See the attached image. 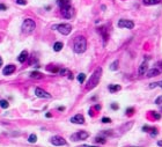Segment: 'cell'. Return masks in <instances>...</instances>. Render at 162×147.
Returning a JSON list of instances; mask_svg holds the SVG:
<instances>
[{
  "label": "cell",
  "mask_w": 162,
  "mask_h": 147,
  "mask_svg": "<svg viewBox=\"0 0 162 147\" xmlns=\"http://www.w3.org/2000/svg\"><path fill=\"white\" fill-rule=\"evenodd\" d=\"M15 72V66L14 65H8V66H5L3 70V74L4 75H10Z\"/></svg>",
  "instance_id": "cell-11"
},
{
  "label": "cell",
  "mask_w": 162,
  "mask_h": 147,
  "mask_svg": "<svg viewBox=\"0 0 162 147\" xmlns=\"http://www.w3.org/2000/svg\"><path fill=\"white\" fill-rule=\"evenodd\" d=\"M59 110H60V111H63V110H65V108H64V107H60Z\"/></svg>",
  "instance_id": "cell-36"
},
{
  "label": "cell",
  "mask_w": 162,
  "mask_h": 147,
  "mask_svg": "<svg viewBox=\"0 0 162 147\" xmlns=\"http://www.w3.org/2000/svg\"><path fill=\"white\" fill-rule=\"evenodd\" d=\"M16 3L19 4V5H27V0H16Z\"/></svg>",
  "instance_id": "cell-30"
},
{
  "label": "cell",
  "mask_w": 162,
  "mask_h": 147,
  "mask_svg": "<svg viewBox=\"0 0 162 147\" xmlns=\"http://www.w3.org/2000/svg\"><path fill=\"white\" fill-rule=\"evenodd\" d=\"M111 122V119H110L109 117H103L102 118V123H110Z\"/></svg>",
  "instance_id": "cell-31"
},
{
  "label": "cell",
  "mask_w": 162,
  "mask_h": 147,
  "mask_svg": "<svg viewBox=\"0 0 162 147\" xmlns=\"http://www.w3.org/2000/svg\"><path fill=\"white\" fill-rule=\"evenodd\" d=\"M60 75H66V74H70V71L66 70V68H63V70H59Z\"/></svg>",
  "instance_id": "cell-25"
},
{
  "label": "cell",
  "mask_w": 162,
  "mask_h": 147,
  "mask_svg": "<svg viewBox=\"0 0 162 147\" xmlns=\"http://www.w3.org/2000/svg\"><path fill=\"white\" fill-rule=\"evenodd\" d=\"M111 108H112V109H115V110H117L118 109V105L117 104H111Z\"/></svg>",
  "instance_id": "cell-33"
},
{
  "label": "cell",
  "mask_w": 162,
  "mask_h": 147,
  "mask_svg": "<svg viewBox=\"0 0 162 147\" xmlns=\"http://www.w3.org/2000/svg\"><path fill=\"white\" fill-rule=\"evenodd\" d=\"M36 140H37V136L34 134V133H32V134H30V136H29V138H28V141L31 142V144L36 142Z\"/></svg>",
  "instance_id": "cell-23"
},
{
  "label": "cell",
  "mask_w": 162,
  "mask_h": 147,
  "mask_svg": "<svg viewBox=\"0 0 162 147\" xmlns=\"http://www.w3.org/2000/svg\"><path fill=\"white\" fill-rule=\"evenodd\" d=\"M95 142H96V144H105V138L96 137V138H95Z\"/></svg>",
  "instance_id": "cell-24"
},
{
  "label": "cell",
  "mask_w": 162,
  "mask_h": 147,
  "mask_svg": "<svg viewBox=\"0 0 162 147\" xmlns=\"http://www.w3.org/2000/svg\"><path fill=\"white\" fill-rule=\"evenodd\" d=\"M146 71H147V60H145V62L139 66V71H138V73H139V75H142V74L146 73Z\"/></svg>",
  "instance_id": "cell-13"
},
{
  "label": "cell",
  "mask_w": 162,
  "mask_h": 147,
  "mask_svg": "<svg viewBox=\"0 0 162 147\" xmlns=\"http://www.w3.org/2000/svg\"><path fill=\"white\" fill-rule=\"evenodd\" d=\"M87 49V41L83 36H78L75 37L73 43V50L75 53H83Z\"/></svg>",
  "instance_id": "cell-2"
},
{
  "label": "cell",
  "mask_w": 162,
  "mask_h": 147,
  "mask_svg": "<svg viewBox=\"0 0 162 147\" xmlns=\"http://www.w3.org/2000/svg\"><path fill=\"white\" fill-rule=\"evenodd\" d=\"M120 89H122V87H120L119 85H110V86H109V90H110L111 93L119 92Z\"/></svg>",
  "instance_id": "cell-17"
},
{
  "label": "cell",
  "mask_w": 162,
  "mask_h": 147,
  "mask_svg": "<svg viewBox=\"0 0 162 147\" xmlns=\"http://www.w3.org/2000/svg\"><path fill=\"white\" fill-rule=\"evenodd\" d=\"M151 133H152V136H156L157 134V129H156V127H152V129H151Z\"/></svg>",
  "instance_id": "cell-28"
},
{
  "label": "cell",
  "mask_w": 162,
  "mask_h": 147,
  "mask_svg": "<svg viewBox=\"0 0 162 147\" xmlns=\"http://www.w3.org/2000/svg\"><path fill=\"white\" fill-rule=\"evenodd\" d=\"M63 49V43L61 42H56L55 45H53V50L56 51V52H58V51H60Z\"/></svg>",
  "instance_id": "cell-18"
},
{
  "label": "cell",
  "mask_w": 162,
  "mask_h": 147,
  "mask_svg": "<svg viewBox=\"0 0 162 147\" xmlns=\"http://www.w3.org/2000/svg\"><path fill=\"white\" fill-rule=\"evenodd\" d=\"M53 29L58 30L60 34H63V35H68V34H71V31H72V26L68 24V23H60V24L53 26Z\"/></svg>",
  "instance_id": "cell-4"
},
{
  "label": "cell",
  "mask_w": 162,
  "mask_h": 147,
  "mask_svg": "<svg viewBox=\"0 0 162 147\" xmlns=\"http://www.w3.org/2000/svg\"><path fill=\"white\" fill-rule=\"evenodd\" d=\"M27 58H28V51H26V50H23L22 52L19 55V57H18V60L20 63H24L26 60H27Z\"/></svg>",
  "instance_id": "cell-14"
},
{
  "label": "cell",
  "mask_w": 162,
  "mask_h": 147,
  "mask_svg": "<svg viewBox=\"0 0 162 147\" xmlns=\"http://www.w3.org/2000/svg\"><path fill=\"white\" fill-rule=\"evenodd\" d=\"M35 95L37 97H41V99H50L51 97V95L49 94V93L45 92L44 89H42V88H40V87L35 88Z\"/></svg>",
  "instance_id": "cell-9"
},
{
  "label": "cell",
  "mask_w": 162,
  "mask_h": 147,
  "mask_svg": "<svg viewBox=\"0 0 162 147\" xmlns=\"http://www.w3.org/2000/svg\"><path fill=\"white\" fill-rule=\"evenodd\" d=\"M152 115L154 116L155 119H160V118H161V115H160V114H157L156 111H152Z\"/></svg>",
  "instance_id": "cell-27"
},
{
  "label": "cell",
  "mask_w": 162,
  "mask_h": 147,
  "mask_svg": "<svg viewBox=\"0 0 162 147\" xmlns=\"http://www.w3.org/2000/svg\"><path fill=\"white\" fill-rule=\"evenodd\" d=\"M133 112H134V109H133V108H127V110H126L127 116H131Z\"/></svg>",
  "instance_id": "cell-26"
},
{
  "label": "cell",
  "mask_w": 162,
  "mask_h": 147,
  "mask_svg": "<svg viewBox=\"0 0 162 147\" xmlns=\"http://www.w3.org/2000/svg\"><path fill=\"white\" fill-rule=\"evenodd\" d=\"M50 141H51V144L55 145V146H64V145L67 144L66 140H65L63 137H60V136H53V137L50 139Z\"/></svg>",
  "instance_id": "cell-6"
},
{
  "label": "cell",
  "mask_w": 162,
  "mask_h": 147,
  "mask_svg": "<svg viewBox=\"0 0 162 147\" xmlns=\"http://www.w3.org/2000/svg\"><path fill=\"white\" fill-rule=\"evenodd\" d=\"M71 122L74 123V124H83V123H85V117H83V115H81V114H77L75 116H73V117L71 118Z\"/></svg>",
  "instance_id": "cell-10"
},
{
  "label": "cell",
  "mask_w": 162,
  "mask_h": 147,
  "mask_svg": "<svg viewBox=\"0 0 162 147\" xmlns=\"http://www.w3.org/2000/svg\"><path fill=\"white\" fill-rule=\"evenodd\" d=\"M30 78L31 79H42L43 74L41 72H37V71H34V72L30 73Z\"/></svg>",
  "instance_id": "cell-16"
},
{
  "label": "cell",
  "mask_w": 162,
  "mask_h": 147,
  "mask_svg": "<svg viewBox=\"0 0 162 147\" xmlns=\"http://www.w3.org/2000/svg\"><path fill=\"white\" fill-rule=\"evenodd\" d=\"M1 65H3V58L0 57V66H1Z\"/></svg>",
  "instance_id": "cell-35"
},
{
  "label": "cell",
  "mask_w": 162,
  "mask_h": 147,
  "mask_svg": "<svg viewBox=\"0 0 162 147\" xmlns=\"http://www.w3.org/2000/svg\"><path fill=\"white\" fill-rule=\"evenodd\" d=\"M118 65H119V62H118V60H115V62L110 65V70H111V71H117L118 70Z\"/></svg>",
  "instance_id": "cell-19"
},
{
  "label": "cell",
  "mask_w": 162,
  "mask_h": 147,
  "mask_svg": "<svg viewBox=\"0 0 162 147\" xmlns=\"http://www.w3.org/2000/svg\"><path fill=\"white\" fill-rule=\"evenodd\" d=\"M162 0H142V4L146 6H152V5H157Z\"/></svg>",
  "instance_id": "cell-15"
},
{
  "label": "cell",
  "mask_w": 162,
  "mask_h": 147,
  "mask_svg": "<svg viewBox=\"0 0 162 147\" xmlns=\"http://www.w3.org/2000/svg\"><path fill=\"white\" fill-rule=\"evenodd\" d=\"M160 73H161V72H160V71L155 67V68H152V70L147 71V73H146V77H147V78H154V77H157Z\"/></svg>",
  "instance_id": "cell-12"
},
{
  "label": "cell",
  "mask_w": 162,
  "mask_h": 147,
  "mask_svg": "<svg viewBox=\"0 0 162 147\" xmlns=\"http://www.w3.org/2000/svg\"><path fill=\"white\" fill-rule=\"evenodd\" d=\"M60 9H61V15L65 19H71L73 16V8L71 4H66V5L61 6Z\"/></svg>",
  "instance_id": "cell-5"
},
{
  "label": "cell",
  "mask_w": 162,
  "mask_h": 147,
  "mask_svg": "<svg viewBox=\"0 0 162 147\" xmlns=\"http://www.w3.org/2000/svg\"><path fill=\"white\" fill-rule=\"evenodd\" d=\"M101 77H102V68H101V67H97L96 70L94 71V73L92 74L90 79L88 80L87 86H86V89H87V90H90V89H93V88L96 87V86L98 85V82H100Z\"/></svg>",
  "instance_id": "cell-1"
},
{
  "label": "cell",
  "mask_w": 162,
  "mask_h": 147,
  "mask_svg": "<svg viewBox=\"0 0 162 147\" xmlns=\"http://www.w3.org/2000/svg\"><path fill=\"white\" fill-rule=\"evenodd\" d=\"M86 80V74L85 73H80L79 75H78V81H79L80 83H83Z\"/></svg>",
  "instance_id": "cell-20"
},
{
  "label": "cell",
  "mask_w": 162,
  "mask_h": 147,
  "mask_svg": "<svg viewBox=\"0 0 162 147\" xmlns=\"http://www.w3.org/2000/svg\"><path fill=\"white\" fill-rule=\"evenodd\" d=\"M155 87L162 88V80H160V81H157V82H153V83L149 85V88H155Z\"/></svg>",
  "instance_id": "cell-21"
},
{
  "label": "cell",
  "mask_w": 162,
  "mask_h": 147,
  "mask_svg": "<svg viewBox=\"0 0 162 147\" xmlns=\"http://www.w3.org/2000/svg\"><path fill=\"white\" fill-rule=\"evenodd\" d=\"M118 27L126 28V29H132L134 27V22L131 20H119L118 21Z\"/></svg>",
  "instance_id": "cell-8"
},
{
  "label": "cell",
  "mask_w": 162,
  "mask_h": 147,
  "mask_svg": "<svg viewBox=\"0 0 162 147\" xmlns=\"http://www.w3.org/2000/svg\"><path fill=\"white\" fill-rule=\"evenodd\" d=\"M22 31L24 32V34H31V32H34V30L36 29V23L34 20H31V19H26L24 21H23L22 23Z\"/></svg>",
  "instance_id": "cell-3"
},
{
  "label": "cell",
  "mask_w": 162,
  "mask_h": 147,
  "mask_svg": "<svg viewBox=\"0 0 162 147\" xmlns=\"http://www.w3.org/2000/svg\"><path fill=\"white\" fill-rule=\"evenodd\" d=\"M157 145H159V146H162V141H157Z\"/></svg>",
  "instance_id": "cell-37"
},
{
  "label": "cell",
  "mask_w": 162,
  "mask_h": 147,
  "mask_svg": "<svg viewBox=\"0 0 162 147\" xmlns=\"http://www.w3.org/2000/svg\"><path fill=\"white\" fill-rule=\"evenodd\" d=\"M95 109H96V110H100V109H101V105H100V104H97L96 107H95Z\"/></svg>",
  "instance_id": "cell-34"
},
{
  "label": "cell",
  "mask_w": 162,
  "mask_h": 147,
  "mask_svg": "<svg viewBox=\"0 0 162 147\" xmlns=\"http://www.w3.org/2000/svg\"><path fill=\"white\" fill-rule=\"evenodd\" d=\"M155 103H156V104H162V95H161V96H159V97H156Z\"/></svg>",
  "instance_id": "cell-29"
},
{
  "label": "cell",
  "mask_w": 162,
  "mask_h": 147,
  "mask_svg": "<svg viewBox=\"0 0 162 147\" xmlns=\"http://www.w3.org/2000/svg\"><path fill=\"white\" fill-rule=\"evenodd\" d=\"M88 137H89V133L88 132H86V131H79V132H77L75 134H73L72 137H71V139L77 141V140H85V139H87Z\"/></svg>",
  "instance_id": "cell-7"
},
{
  "label": "cell",
  "mask_w": 162,
  "mask_h": 147,
  "mask_svg": "<svg viewBox=\"0 0 162 147\" xmlns=\"http://www.w3.org/2000/svg\"><path fill=\"white\" fill-rule=\"evenodd\" d=\"M6 9H7L6 5H4V4H0V10H6Z\"/></svg>",
  "instance_id": "cell-32"
},
{
  "label": "cell",
  "mask_w": 162,
  "mask_h": 147,
  "mask_svg": "<svg viewBox=\"0 0 162 147\" xmlns=\"http://www.w3.org/2000/svg\"><path fill=\"white\" fill-rule=\"evenodd\" d=\"M0 107L4 108V109H7V108L9 107V103L6 100H0Z\"/></svg>",
  "instance_id": "cell-22"
}]
</instances>
